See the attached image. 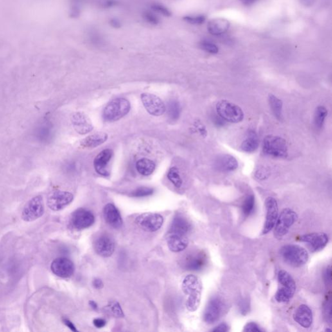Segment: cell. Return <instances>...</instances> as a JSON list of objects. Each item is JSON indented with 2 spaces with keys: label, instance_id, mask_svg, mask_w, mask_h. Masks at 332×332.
<instances>
[{
  "label": "cell",
  "instance_id": "obj_47",
  "mask_svg": "<svg viewBox=\"0 0 332 332\" xmlns=\"http://www.w3.org/2000/svg\"><path fill=\"white\" fill-rule=\"evenodd\" d=\"M229 330V326H228L227 324L226 323H221L219 324L218 326L214 327V329H212V331L215 332H226Z\"/></svg>",
  "mask_w": 332,
  "mask_h": 332
},
{
  "label": "cell",
  "instance_id": "obj_14",
  "mask_svg": "<svg viewBox=\"0 0 332 332\" xmlns=\"http://www.w3.org/2000/svg\"><path fill=\"white\" fill-rule=\"evenodd\" d=\"M142 103L149 114L155 116H160L166 111V107L163 101L154 94L144 93L141 95Z\"/></svg>",
  "mask_w": 332,
  "mask_h": 332
},
{
  "label": "cell",
  "instance_id": "obj_40",
  "mask_svg": "<svg viewBox=\"0 0 332 332\" xmlns=\"http://www.w3.org/2000/svg\"><path fill=\"white\" fill-rule=\"evenodd\" d=\"M90 42L95 46H102L105 42L102 35L96 30L90 31L89 35Z\"/></svg>",
  "mask_w": 332,
  "mask_h": 332
},
{
  "label": "cell",
  "instance_id": "obj_20",
  "mask_svg": "<svg viewBox=\"0 0 332 332\" xmlns=\"http://www.w3.org/2000/svg\"><path fill=\"white\" fill-rule=\"evenodd\" d=\"M35 137L40 143L47 144L51 141L53 137V123L49 119H44L38 124L35 128Z\"/></svg>",
  "mask_w": 332,
  "mask_h": 332
},
{
  "label": "cell",
  "instance_id": "obj_45",
  "mask_svg": "<svg viewBox=\"0 0 332 332\" xmlns=\"http://www.w3.org/2000/svg\"><path fill=\"white\" fill-rule=\"evenodd\" d=\"M118 0H101V6L104 8H112L118 6Z\"/></svg>",
  "mask_w": 332,
  "mask_h": 332
},
{
  "label": "cell",
  "instance_id": "obj_19",
  "mask_svg": "<svg viewBox=\"0 0 332 332\" xmlns=\"http://www.w3.org/2000/svg\"><path fill=\"white\" fill-rule=\"evenodd\" d=\"M214 168L221 172L233 171L238 168V162L236 158L229 154L217 156L213 162Z\"/></svg>",
  "mask_w": 332,
  "mask_h": 332
},
{
  "label": "cell",
  "instance_id": "obj_24",
  "mask_svg": "<svg viewBox=\"0 0 332 332\" xmlns=\"http://www.w3.org/2000/svg\"><path fill=\"white\" fill-rule=\"evenodd\" d=\"M294 320L304 328H309L313 323V313L309 306L301 304L295 311Z\"/></svg>",
  "mask_w": 332,
  "mask_h": 332
},
{
  "label": "cell",
  "instance_id": "obj_28",
  "mask_svg": "<svg viewBox=\"0 0 332 332\" xmlns=\"http://www.w3.org/2000/svg\"><path fill=\"white\" fill-rule=\"evenodd\" d=\"M108 139L107 133L98 132L90 135L81 142L80 145L83 148H95L105 143Z\"/></svg>",
  "mask_w": 332,
  "mask_h": 332
},
{
  "label": "cell",
  "instance_id": "obj_1",
  "mask_svg": "<svg viewBox=\"0 0 332 332\" xmlns=\"http://www.w3.org/2000/svg\"><path fill=\"white\" fill-rule=\"evenodd\" d=\"M183 292L188 295L186 301L187 310L194 312L200 307L203 291V284L201 280L193 275H187L182 282Z\"/></svg>",
  "mask_w": 332,
  "mask_h": 332
},
{
  "label": "cell",
  "instance_id": "obj_8",
  "mask_svg": "<svg viewBox=\"0 0 332 332\" xmlns=\"http://www.w3.org/2000/svg\"><path fill=\"white\" fill-rule=\"evenodd\" d=\"M297 213L290 209H284L281 215L278 217L276 224L275 225V238L281 239L288 233L290 228L297 221Z\"/></svg>",
  "mask_w": 332,
  "mask_h": 332
},
{
  "label": "cell",
  "instance_id": "obj_2",
  "mask_svg": "<svg viewBox=\"0 0 332 332\" xmlns=\"http://www.w3.org/2000/svg\"><path fill=\"white\" fill-rule=\"evenodd\" d=\"M280 254L286 263L295 268L303 266L309 259L308 252L304 248L292 244L282 247Z\"/></svg>",
  "mask_w": 332,
  "mask_h": 332
},
{
  "label": "cell",
  "instance_id": "obj_50",
  "mask_svg": "<svg viewBox=\"0 0 332 332\" xmlns=\"http://www.w3.org/2000/svg\"><path fill=\"white\" fill-rule=\"evenodd\" d=\"M94 324L95 326L101 328L105 326L106 321L103 318H96L94 320Z\"/></svg>",
  "mask_w": 332,
  "mask_h": 332
},
{
  "label": "cell",
  "instance_id": "obj_32",
  "mask_svg": "<svg viewBox=\"0 0 332 332\" xmlns=\"http://www.w3.org/2000/svg\"><path fill=\"white\" fill-rule=\"evenodd\" d=\"M327 116V110L323 106H318L314 114V123L317 128H321Z\"/></svg>",
  "mask_w": 332,
  "mask_h": 332
},
{
  "label": "cell",
  "instance_id": "obj_16",
  "mask_svg": "<svg viewBox=\"0 0 332 332\" xmlns=\"http://www.w3.org/2000/svg\"><path fill=\"white\" fill-rule=\"evenodd\" d=\"M266 219L262 234H267L274 229L279 217V206L275 198L270 196L265 200Z\"/></svg>",
  "mask_w": 332,
  "mask_h": 332
},
{
  "label": "cell",
  "instance_id": "obj_41",
  "mask_svg": "<svg viewBox=\"0 0 332 332\" xmlns=\"http://www.w3.org/2000/svg\"><path fill=\"white\" fill-rule=\"evenodd\" d=\"M153 193H154V189L153 188L148 187H141L132 191L131 195L135 196V197H144V196L151 195Z\"/></svg>",
  "mask_w": 332,
  "mask_h": 332
},
{
  "label": "cell",
  "instance_id": "obj_12",
  "mask_svg": "<svg viewBox=\"0 0 332 332\" xmlns=\"http://www.w3.org/2000/svg\"><path fill=\"white\" fill-rule=\"evenodd\" d=\"M74 195L68 191L56 190L47 197V206L53 211H60L73 202Z\"/></svg>",
  "mask_w": 332,
  "mask_h": 332
},
{
  "label": "cell",
  "instance_id": "obj_13",
  "mask_svg": "<svg viewBox=\"0 0 332 332\" xmlns=\"http://www.w3.org/2000/svg\"><path fill=\"white\" fill-rule=\"evenodd\" d=\"M94 248L100 256H111L115 249L114 239L109 234L101 233L94 239Z\"/></svg>",
  "mask_w": 332,
  "mask_h": 332
},
{
  "label": "cell",
  "instance_id": "obj_46",
  "mask_svg": "<svg viewBox=\"0 0 332 332\" xmlns=\"http://www.w3.org/2000/svg\"><path fill=\"white\" fill-rule=\"evenodd\" d=\"M323 279L326 286H330L331 284V269L330 267L327 268L324 270L323 274Z\"/></svg>",
  "mask_w": 332,
  "mask_h": 332
},
{
  "label": "cell",
  "instance_id": "obj_37",
  "mask_svg": "<svg viewBox=\"0 0 332 332\" xmlns=\"http://www.w3.org/2000/svg\"><path fill=\"white\" fill-rule=\"evenodd\" d=\"M142 18L147 23L152 26H158L160 24V19L157 14L153 11H145L142 13Z\"/></svg>",
  "mask_w": 332,
  "mask_h": 332
},
{
  "label": "cell",
  "instance_id": "obj_17",
  "mask_svg": "<svg viewBox=\"0 0 332 332\" xmlns=\"http://www.w3.org/2000/svg\"><path fill=\"white\" fill-rule=\"evenodd\" d=\"M299 241L308 244L311 251L315 252L320 251L326 247L328 243L329 238L326 234L315 232L300 236Z\"/></svg>",
  "mask_w": 332,
  "mask_h": 332
},
{
  "label": "cell",
  "instance_id": "obj_7",
  "mask_svg": "<svg viewBox=\"0 0 332 332\" xmlns=\"http://www.w3.org/2000/svg\"><path fill=\"white\" fill-rule=\"evenodd\" d=\"M208 257L203 250H191L182 256L180 261L182 269L191 272H198L207 265Z\"/></svg>",
  "mask_w": 332,
  "mask_h": 332
},
{
  "label": "cell",
  "instance_id": "obj_48",
  "mask_svg": "<svg viewBox=\"0 0 332 332\" xmlns=\"http://www.w3.org/2000/svg\"><path fill=\"white\" fill-rule=\"evenodd\" d=\"M112 312L114 313V315L117 316V317H123V314L122 312L120 306H119V304L117 303H115L112 306Z\"/></svg>",
  "mask_w": 332,
  "mask_h": 332
},
{
  "label": "cell",
  "instance_id": "obj_23",
  "mask_svg": "<svg viewBox=\"0 0 332 332\" xmlns=\"http://www.w3.org/2000/svg\"><path fill=\"white\" fill-rule=\"evenodd\" d=\"M103 215L106 222L114 229H119L123 225L121 214L114 205L109 203L106 205L104 208Z\"/></svg>",
  "mask_w": 332,
  "mask_h": 332
},
{
  "label": "cell",
  "instance_id": "obj_54",
  "mask_svg": "<svg viewBox=\"0 0 332 332\" xmlns=\"http://www.w3.org/2000/svg\"><path fill=\"white\" fill-rule=\"evenodd\" d=\"M240 1L242 2V3L245 4V5H250V4H252L254 3V2H256V0H240Z\"/></svg>",
  "mask_w": 332,
  "mask_h": 332
},
{
  "label": "cell",
  "instance_id": "obj_35",
  "mask_svg": "<svg viewBox=\"0 0 332 332\" xmlns=\"http://www.w3.org/2000/svg\"><path fill=\"white\" fill-rule=\"evenodd\" d=\"M151 10L155 12L156 14L164 16V17H169L172 15V13L168 7L164 4L153 2L151 4Z\"/></svg>",
  "mask_w": 332,
  "mask_h": 332
},
{
  "label": "cell",
  "instance_id": "obj_29",
  "mask_svg": "<svg viewBox=\"0 0 332 332\" xmlns=\"http://www.w3.org/2000/svg\"><path fill=\"white\" fill-rule=\"evenodd\" d=\"M259 142L258 136L256 132L254 130H249L245 141L241 144V150L247 153L254 152L258 148Z\"/></svg>",
  "mask_w": 332,
  "mask_h": 332
},
{
  "label": "cell",
  "instance_id": "obj_33",
  "mask_svg": "<svg viewBox=\"0 0 332 332\" xmlns=\"http://www.w3.org/2000/svg\"><path fill=\"white\" fill-rule=\"evenodd\" d=\"M255 207V197L253 195H249L244 201L241 209L243 216L248 217L254 212Z\"/></svg>",
  "mask_w": 332,
  "mask_h": 332
},
{
  "label": "cell",
  "instance_id": "obj_10",
  "mask_svg": "<svg viewBox=\"0 0 332 332\" xmlns=\"http://www.w3.org/2000/svg\"><path fill=\"white\" fill-rule=\"evenodd\" d=\"M135 222L145 231L153 232L157 231L162 227L164 223V218L159 214L149 212L138 216Z\"/></svg>",
  "mask_w": 332,
  "mask_h": 332
},
{
  "label": "cell",
  "instance_id": "obj_9",
  "mask_svg": "<svg viewBox=\"0 0 332 332\" xmlns=\"http://www.w3.org/2000/svg\"><path fill=\"white\" fill-rule=\"evenodd\" d=\"M44 213V204L42 196H36L29 200L22 211V220L27 222H32L39 219Z\"/></svg>",
  "mask_w": 332,
  "mask_h": 332
},
{
  "label": "cell",
  "instance_id": "obj_4",
  "mask_svg": "<svg viewBox=\"0 0 332 332\" xmlns=\"http://www.w3.org/2000/svg\"><path fill=\"white\" fill-rule=\"evenodd\" d=\"M263 151L265 155L273 157L287 158L288 156V144L281 137L268 135L263 139Z\"/></svg>",
  "mask_w": 332,
  "mask_h": 332
},
{
  "label": "cell",
  "instance_id": "obj_42",
  "mask_svg": "<svg viewBox=\"0 0 332 332\" xmlns=\"http://www.w3.org/2000/svg\"><path fill=\"white\" fill-rule=\"evenodd\" d=\"M238 306L239 312L243 315H247L248 312H250V301L248 299H241L239 302Z\"/></svg>",
  "mask_w": 332,
  "mask_h": 332
},
{
  "label": "cell",
  "instance_id": "obj_39",
  "mask_svg": "<svg viewBox=\"0 0 332 332\" xmlns=\"http://www.w3.org/2000/svg\"><path fill=\"white\" fill-rule=\"evenodd\" d=\"M200 46L203 50L209 53L216 54L219 52L218 47L214 43L209 41V40H203L200 42Z\"/></svg>",
  "mask_w": 332,
  "mask_h": 332
},
{
  "label": "cell",
  "instance_id": "obj_44",
  "mask_svg": "<svg viewBox=\"0 0 332 332\" xmlns=\"http://www.w3.org/2000/svg\"><path fill=\"white\" fill-rule=\"evenodd\" d=\"M243 331L247 332H261L263 331V329H261L256 322H248L247 324L245 325V327H244Z\"/></svg>",
  "mask_w": 332,
  "mask_h": 332
},
{
  "label": "cell",
  "instance_id": "obj_22",
  "mask_svg": "<svg viewBox=\"0 0 332 332\" xmlns=\"http://www.w3.org/2000/svg\"><path fill=\"white\" fill-rule=\"evenodd\" d=\"M113 155V151L110 149L101 151L99 154L97 156L94 160V165L95 170L99 175L107 176L110 175V172L107 169V165L109 163Z\"/></svg>",
  "mask_w": 332,
  "mask_h": 332
},
{
  "label": "cell",
  "instance_id": "obj_51",
  "mask_svg": "<svg viewBox=\"0 0 332 332\" xmlns=\"http://www.w3.org/2000/svg\"><path fill=\"white\" fill-rule=\"evenodd\" d=\"M109 24L112 28L117 29L121 27V22L118 19H115V18L110 20Z\"/></svg>",
  "mask_w": 332,
  "mask_h": 332
},
{
  "label": "cell",
  "instance_id": "obj_26",
  "mask_svg": "<svg viewBox=\"0 0 332 332\" xmlns=\"http://www.w3.org/2000/svg\"><path fill=\"white\" fill-rule=\"evenodd\" d=\"M191 229V225L188 220L183 216L177 215L173 218L169 232L187 236Z\"/></svg>",
  "mask_w": 332,
  "mask_h": 332
},
{
  "label": "cell",
  "instance_id": "obj_15",
  "mask_svg": "<svg viewBox=\"0 0 332 332\" xmlns=\"http://www.w3.org/2000/svg\"><path fill=\"white\" fill-rule=\"evenodd\" d=\"M95 222L94 214L84 209H79L72 214L71 225L74 229L78 230L87 229L91 227Z\"/></svg>",
  "mask_w": 332,
  "mask_h": 332
},
{
  "label": "cell",
  "instance_id": "obj_52",
  "mask_svg": "<svg viewBox=\"0 0 332 332\" xmlns=\"http://www.w3.org/2000/svg\"><path fill=\"white\" fill-rule=\"evenodd\" d=\"M92 284H93L94 288L98 289V290L102 288L103 287V282L99 279H94L93 282H92Z\"/></svg>",
  "mask_w": 332,
  "mask_h": 332
},
{
  "label": "cell",
  "instance_id": "obj_31",
  "mask_svg": "<svg viewBox=\"0 0 332 332\" xmlns=\"http://www.w3.org/2000/svg\"><path fill=\"white\" fill-rule=\"evenodd\" d=\"M269 103H270V107L272 108L274 116L276 117L278 120L282 121V118H283V114H282L283 103H282L281 99L278 98L274 95L270 94V96H269Z\"/></svg>",
  "mask_w": 332,
  "mask_h": 332
},
{
  "label": "cell",
  "instance_id": "obj_25",
  "mask_svg": "<svg viewBox=\"0 0 332 332\" xmlns=\"http://www.w3.org/2000/svg\"><path fill=\"white\" fill-rule=\"evenodd\" d=\"M167 243L171 251L179 252L186 249L189 241L186 236L169 232L167 237Z\"/></svg>",
  "mask_w": 332,
  "mask_h": 332
},
{
  "label": "cell",
  "instance_id": "obj_38",
  "mask_svg": "<svg viewBox=\"0 0 332 332\" xmlns=\"http://www.w3.org/2000/svg\"><path fill=\"white\" fill-rule=\"evenodd\" d=\"M183 20L190 24L201 25L204 23L205 20H206V17L202 15H186L183 18Z\"/></svg>",
  "mask_w": 332,
  "mask_h": 332
},
{
  "label": "cell",
  "instance_id": "obj_43",
  "mask_svg": "<svg viewBox=\"0 0 332 332\" xmlns=\"http://www.w3.org/2000/svg\"><path fill=\"white\" fill-rule=\"evenodd\" d=\"M324 317L326 321L331 323V300L327 299L324 304Z\"/></svg>",
  "mask_w": 332,
  "mask_h": 332
},
{
  "label": "cell",
  "instance_id": "obj_18",
  "mask_svg": "<svg viewBox=\"0 0 332 332\" xmlns=\"http://www.w3.org/2000/svg\"><path fill=\"white\" fill-rule=\"evenodd\" d=\"M51 270L56 276L67 279L73 275L75 268L71 259L61 257L54 259L51 263Z\"/></svg>",
  "mask_w": 332,
  "mask_h": 332
},
{
  "label": "cell",
  "instance_id": "obj_30",
  "mask_svg": "<svg viewBox=\"0 0 332 332\" xmlns=\"http://www.w3.org/2000/svg\"><path fill=\"white\" fill-rule=\"evenodd\" d=\"M136 168L141 175L148 176L154 172L156 165L153 160L142 159L137 162Z\"/></svg>",
  "mask_w": 332,
  "mask_h": 332
},
{
  "label": "cell",
  "instance_id": "obj_27",
  "mask_svg": "<svg viewBox=\"0 0 332 332\" xmlns=\"http://www.w3.org/2000/svg\"><path fill=\"white\" fill-rule=\"evenodd\" d=\"M230 28V22L227 19L218 18L211 20L208 24V30L212 35L219 36L227 32Z\"/></svg>",
  "mask_w": 332,
  "mask_h": 332
},
{
  "label": "cell",
  "instance_id": "obj_36",
  "mask_svg": "<svg viewBox=\"0 0 332 332\" xmlns=\"http://www.w3.org/2000/svg\"><path fill=\"white\" fill-rule=\"evenodd\" d=\"M168 178L173 183L174 186L177 187H180L182 186V180L180 177L179 171L176 167H173V168L169 169Z\"/></svg>",
  "mask_w": 332,
  "mask_h": 332
},
{
  "label": "cell",
  "instance_id": "obj_11",
  "mask_svg": "<svg viewBox=\"0 0 332 332\" xmlns=\"http://www.w3.org/2000/svg\"><path fill=\"white\" fill-rule=\"evenodd\" d=\"M225 304L222 299L218 297H213L209 300L204 313L205 322L212 324L218 321L222 316Z\"/></svg>",
  "mask_w": 332,
  "mask_h": 332
},
{
  "label": "cell",
  "instance_id": "obj_3",
  "mask_svg": "<svg viewBox=\"0 0 332 332\" xmlns=\"http://www.w3.org/2000/svg\"><path fill=\"white\" fill-rule=\"evenodd\" d=\"M278 281L281 286L275 294V299L280 303H286L290 301L296 291V283L290 273L281 270L278 273Z\"/></svg>",
  "mask_w": 332,
  "mask_h": 332
},
{
  "label": "cell",
  "instance_id": "obj_34",
  "mask_svg": "<svg viewBox=\"0 0 332 332\" xmlns=\"http://www.w3.org/2000/svg\"><path fill=\"white\" fill-rule=\"evenodd\" d=\"M180 111H181V108H180V103L177 101H169L168 105V114L172 120H177L179 118Z\"/></svg>",
  "mask_w": 332,
  "mask_h": 332
},
{
  "label": "cell",
  "instance_id": "obj_53",
  "mask_svg": "<svg viewBox=\"0 0 332 332\" xmlns=\"http://www.w3.org/2000/svg\"><path fill=\"white\" fill-rule=\"evenodd\" d=\"M300 1L305 7H311L315 4L316 0H300Z\"/></svg>",
  "mask_w": 332,
  "mask_h": 332
},
{
  "label": "cell",
  "instance_id": "obj_55",
  "mask_svg": "<svg viewBox=\"0 0 332 332\" xmlns=\"http://www.w3.org/2000/svg\"><path fill=\"white\" fill-rule=\"evenodd\" d=\"M90 306H92V308H93L94 309L98 308V306H97L96 302L94 301H90Z\"/></svg>",
  "mask_w": 332,
  "mask_h": 332
},
{
  "label": "cell",
  "instance_id": "obj_21",
  "mask_svg": "<svg viewBox=\"0 0 332 332\" xmlns=\"http://www.w3.org/2000/svg\"><path fill=\"white\" fill-rule=\"evenodd\" d=\"M72 125L76 132L80 135H86L94 129L93 124L89 117L83 112L74 113L72 117Z\"/></svg>",
  "mask_w": 332,
  "mask_h": 332
},
{
  "label": "cell",
  "instance_id": "obj_49",
  "mask_svg": "<svg viewBox=\"0 0 332 332\" xmlns=\"http://www.w3.org/2000/svg\"><path fill=\"white\" fill-rule=\"evenodd\" d=\"M62 321L63 323H64V324L65 325V326L69 327V328L71 329L72 331H78V329H77L75 325H74L73 323H72L71 321V320L67 319V318H63Z\"/></svg>",
  "mask_w": 332,
  "mask_h": 332
},
{
  "label": "cell",
  "instance_id": "obj_6",
  "mask_svg": "<svg viewBox=\"0 0 332 332\" xmlns=\"http://www.w3.org/2000/svg\"><path fill=\"white\" fill-rule=\"evenodd\" d=\"M216 111L223 120L230 123H239L244 118L242 109L238 105L229 101H219L216 105Z\"/></svg>",
  "mask_w": 332,
  "mask_h": 332
},
{
  "label": "cell",
  "instance_id": "obj_5",
  "mask_svg": "<svg viewBox=\"0 0 332 332\" xmlns=\"http://www.w3.org/2000/svg\"><path fill=\"white\" fill-rule=\"evenodd\" d=\"M130 104L127 99L118 98L110 101L103 111V117L108 121H116L129 112Z\"/></svg>",
  "mask_w": 332,
  "mask_h": 332
}]
</instances>
